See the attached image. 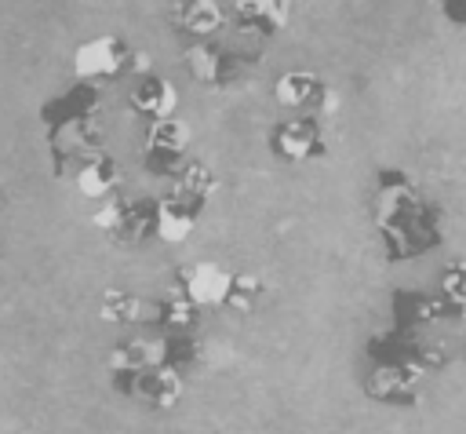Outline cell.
<instances>
[{
  "instance_id": "obj_1",
  "label": "cell",
  "mask_w": 466,
  "mask_h": 434,
  "mask_svg": "<svg viewBox=\"0 0 466 434\" xmlns=\"http://www.w3.org/2000/svg\"><path fill=\"white\" fill-rule=\"evenodd\" d=\"M375 226L390 263H404L441 244V208H433L415 179L400 168H382L375 182Z\"/></svg>"
},
{
  "instance_id": "obj_2",
  "label": "cell",
  "mask_w": 466,
  "mask_h": 434,
  "mask_svg": "<svg viewBox=\"0 0 466 434\" xmlns=\"http://www.w3.org/2000/svg\"><path fill=\"white\" fill-rule=\"evenodd\" d=\"M47 146H51V175H69L76 171L87 157L102 153V95L95 84H76L66 95L51 98L40 109Z\"/></svg>"
},
{
  "instance_id": "obj_3",
  "label": "cell",
  "mask_w": 466,
  "mask_h": 434,
  "mask_svg": "<svg viewBox=\"0 0 466 434\" xmlns=\"http://www.w3.org/2000/svg\"><path fill=\"white\" fill-rule=\"evenodd\" d=\"M149 55L131 47L124 36H91L84 44H76L73 51V77L80 84H106V80H120V77H142L149 73Z\"/></svg>"
},
{
  "instance_id": "obj_4",
  "label": "cell",
  "mask_w": 466,
  "mask_h": 434,
  "mask_svg": "<svg viewBox=\"0 0 466 434\" xmlns=\"http://www.w3.org/2000/svg\"><path fill=\"white\" fill-rule=\"evenodd\" d=\"M186 73L211 91H226L233 84H240L255 66H258V47H244V44H226V40H200L189 44L182 55Z\"/></svg>"
},
{
  "instance_id": "obj_5",
  "label": "cell",
  "mask_w": 466,
  "mask_h": 434,
  "mask_svg": "<svg viewBox=\"0 0 466 434\" xmlns=\"http://www.w3.org/2000/svg\"><path fill=\"white\" fill-rule=\"evenodd\" d=\"M91 226L116 244H142L157 233V197H109L91 212Z\"/></svg>"
},
{
  "instance_id": "obj_6",
  "label": "cell",
  "mask_w": 466,
  "mask_h": 434,
  "mask_svg": "<svg viewBox=\"0 0 466 434\" xmlns=\"http://www.w3.org/2000/svg\"><path fill=\"white\" fill-rule=\"evenodd\" d=\"M273 102L288 113H306V117H331L339 109V91L309 73V69H288L273 84Z\"/></svg>"
},
{
  "instance_id": "obj_7",
  "label": "cell",
  "mask_w": 466,
  "mask_h": 434,
  "mask_svg": "<svg viewBox=\"0 0 466 434\" xmlns=\"http://www.w3.org/2000/svg\"><path fill=\"white\" fill-rule=\"evenodd\" d=\"M186 142H189V128L178 117H164V120H149L146 135H142V168L153 179H175L178 168L186 164Z\"/></svg>"
},
{
  "instance_id": "obj_8",
  "label": "cell",
  "mask_w": 466,
  "mask_h": 434,
  "mask_svg": "<svg viewBox=\"0 0 466 434\" xmlns=\"http://www.w3.org/2000/svg\"><path fill=\"white\" fill-rule=\"evenodd\" d=\"M269 150H273V157L284 160V164H309V160L328 157V142H324L320 117L295 113V117L273 124V131H269Z\"/></svg>"
},
{
  "instance_id": "obj_9",
  "label": "cell",
  "mask_w": 466,
  "mask_h": 434,
  "mask_svg": "<svg viewBox=\"0 0 466 434\" xmlns=\"http://www.w3.org/2000/svg\"><path fill=\"white\" fill-rule=\"evenodd\" d=\"M291 22V0H233L229 4V26L240 40L262 44L284 33Z\"/></svg>"
},
{
  "instance_id": "obj_10",
  "label": "cell",
  "mask_w": 466,
  "mask_h": 434,
  "mask_svg": "<svg viewBox=\"0 0 466 434\" xmlns=\"http://www.w3.org/2000/svg\"><path fill=\"white\" fill-rule=\"evenodd\" d=\"M233 277L226 266L204 259V263H189V266H178L175 270V288L178 295H186L193 306H226L229 299V288H233Z\"/></svg>"
},
{
  "instance_id": "obj_11",
  "label": "cell",
  "mask_w": 466,
  "mask_h": 434,
  "mask_svg": "<svg viewBox=\"0 0 466 434\" xmlns=\"http://www.w3.org/2000/svg\"><path fill=\"white\" fill-rule=\"evenodd\" d=\"M113 387H116L120 394H127V398L149 401L153 408H171V405L182 398L186 376H182V368H175V365H157V368H146V372L113 379Z\"/></svg>"
},
{
  "instance_id": "obj_12",
  "label": "cell",
  "mask_w": 466,
  "mask_h": 434,
  "mask_svg": "<svg viewBox=\"0 0 466 434\" xmlns=\"http://www.w3.org/2000/svg\"><path fill=\"white\" fill-rule=\"evenodd\" d=\"M167 22H171V33L189 47L200 40H215L218 29L226 26V11L215 0H178L167 11Z\"/></svg>"
},
{
  "instance_id": "obj_13",
  "label": "cell",
  "mask_w": 466,
  "mask_h": 434,
  "mask_svg": "<svg viewBox=\"0 0 466 434\" xmlns=\"http://www.w3.org/2000/svg\"><path fill=\"white\" fill-rule=\"evenodd\" d=\"M200 212H204V201L171 186V193L157 197V233L153 237H160L164 244H182L193 233Z\"/></svg>"
},
{
  "instance_id": "obj_14",
  "label": "cell",
  "mask_w": 466,
  "mask_h": 434,
  "mask_svg": "<svg viewBox=\"0 0 466 434\" xmlns=\"http://www.w3.org/2000/svg\"><path fill=\"white\" fill-rule=\"evenodd\" d=\"M127 106H131V113H138L146 120H164V117H175L178 91H175V84L167 77L142 73V77H135V84L127 91Z\"/></svg>"
},
{
  "instance_id": "obj_15",
  "label": "cell",
  "mask_w": 466,
  "mask_h": 434,
  "mask_svg": "<svg viewBox=\"0 0 466 434\" xmlns=\"http://www.w3.org/2000/svg\"><path fill=\"white\" fill-rule=\"evenodd\" d=\"M124 182L120 175V160L109 157L106 150L87 157L80 168H76V190L87 197V201H102V197H113V190Z\"/></svg>"
},
{
  "instance_id": "obj_16",
  "label": "cell",
  "mask_w": 466,
  "mask_h": 434,
  "mask_svg": "<svg viewBox=\"0 0 466 434\" xmlns=\"http://www.w3.org/2000/svg\"><path fill=\"white\" fill-rule=\"evenodd\" d=\"M153 306L157 303H142L135 292L127 288H109L102 299V317L106 321H153Z\"/></svg>"
},
{
  "instance_id": "obj_17",
  "label": "cell",
  "mask_w": 466,
  "mask_h": 434,
  "mask_svg": "<svg viewBox=\"0 0 466 434\" xmlns=\"http://www.w3.org/2000/svg\"><path fill=\"white\" fill-rule=\"evenodd\" d=\"M197 310L200 306H193L186 295H171V299H164V303H157L153 306V325H160L164 328V336H182L186 328H193V321H197Z\"/></svg>"
},
{
  "instance_id": "obj_18",
  "label": "cell",
  "mask_w": 466,
  "mask_h": 434,
  "mask_svg": "<svg viewBox=\"0 0 466 434\" xmlns=\"http://www.w3.org/2000/svg\"><path fill=\"white\" fill-rule=\"evenodd\" d=\"M175 190H182V193H189V197H197V201L208 204V197L218 190V175L204 160H186L178 168V175H175Z\"/></svg>"
},
{
  "instance_id": "obj_19",
  "label": "cell",
  "mask_w": 466,
  "mask_h": 434,
  "mask_svg": "<svg viewBox=\"0 0 466 434\" xmlns=\"http://www.w3.org/2000/svg\"><path fill=\"white\" fill-rule=\"evenodd\" d=\"M441 288H444V310H451L455 317H462L466 314V259H455L444 270Z\"/></svg>"
},
{
  "instance_id": "obj_20",
  "label": "cell",
  "mask_w": 466,
  "mask_h": 434,
  "mask_svg": "<svg viewBox=\"0 0 466 434\" xmlns=\"http://www.w3.org/2000/svg\"><path fill=\"white\" fill-rule=\"evenodd\" d=\"M262 292H266V284H262L258 277H251V274H237V277H233V288H229L226 306H229V310L248 314V310H251V306L262 299Z\"/></svg>"
},
{
  "instance_id": "obj_21",
  "label": "cell",
  "mask_w": 466,
  "mask_h": 434,
  "mask_svg": "<svg viewBox=\"0 0 466 434\" xmlns=\"http://www.w3.org/2000/svg\"><path fill=\"white\" fill-rule=\"evenodd\" d=\"M433 7L451 29H466V0H433Z\"/></svg>"
}]
</instances>
